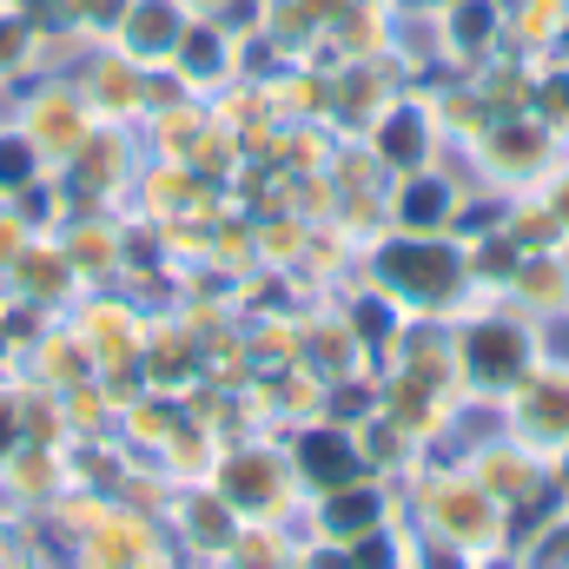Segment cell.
<instances>
[{
    "instance_id": "1",
    "label": "cell",
    "mask_w": 569,
    "mask_h": 569,
    "mask_svg": "<svg viewBox=\"0 0 569 569\" xmlns=\"http://www.w3.org/2000/svg\"><path fill=\"white\" fill-rule=\"evenodd\" d=\"M510 358H517V351H510L503 331H490V345H477V365H483V371H510Z\"/></svg>"
},
{
    "instance_id": "2",
    "label": "cell",
    "mask_w": 569,
    "mask_h": 569,
    "mask_svg": "<svg viewBox=\"0 0 569 569\" xmlns=\"http://www.w3.org/2000/svg\"><path fill=\"white\" fill-rule=\"evenodd\" d=\"M305 463H311V470H325V477H345V470H351V457H345V450H331V443H325V450L311 443V450H305Z\"/></svg>"
}]
</instances>
